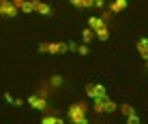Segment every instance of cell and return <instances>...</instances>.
Masks as SVG:
<instances>
[{
    "label": "cell",
    "mask_w": 148,
    "mask_h": 124,
    "mask_svg": "<svg viewBox=\"0 0 148 124\" xmlns=\"http://www.w3.org/2000/svg\"><path fill=\"white\" fill-rule=\"evenodd\" d=\"M19 11H24V13H32V11H34V0H24V2L19 4Z\"/></svg>",
    "instance_id": "12"
},
{
    "label": "cell",
    "mask_w": 148,
    "mask_h": 124,
    "mask_svg": "<svg viewBox=\"0 0 148 124\" xmlns=\"http://www.w3.org/2000/svg\"><path fill=\"white\" fill-rule=\"evenodd\" d=\"M39 51H43V54H62V51H69V45L67 43H41Z\"/></svg>",
    "instance_id": "4"
},
{
    "label": "cell",
    "mask_w": 148,
    "mask_h": 124,
    "mask_svg": "<svg viewBox=\"0 0 148 124\" xmlns=\"http://www.w3.org/2000/svg\"><path fill=\"white\" fill-rule=\"evenodd\" d=\"M77 51H79L82 56H86V54H88V47H86V43H84V45H77Z\"/></svg>",
    "instance_id": "16"
},
{
    "label": "cell",
    "mask_w": 148,
    "mask_h": 124,
    "mask_svg": "<svg viewBox=\"0 0 148 124\" xmlns=\"http://www.w3.org/2000/svg\"><path fill=\"white\" fill-rule=\"evenodd\" d=\"M92 39H95V32H92V28H86V30H84V34H82V41H84V43H90Z\"/></svg>",
    "instance_id": "14"
},
{
    "label": "cell",
    "mask_w": 148,
    "mask_h": 124,
    "mask_svg": "<svg viewBox=\"0 0 148 124\" xmlns=\"http://www.w3.org/2000/svg\"><path fill=\"white\" fill-rule=\"evenodd\" d=\"M17 11L19 9L15 7L11 0H0V15H4V17H15Z\"/></svg>",
    "instance_id": "6"
},
{
    "label": "cell",
    "mask_w": 148,
    "mask_h": 124,
    "mask_svg": "<svg viewBox=\"0 0 148 124\" xmlns=\"http://www.w3.org/2000/svg\"><path fill=\"white\" fill-rule=\"evenodd\" d=\"M34 11L41 13V15H49V13H52V9H49V4L41 2V0H34Z\"/></svg>",
    "instance_id": "10"
},
{
    "label": "cell",
    "mask_w": 148,
    "mask_h": 124,
    "mask_svg": "<svg viewBox=\"0 0 148 124\" xmlns=\"http://www.w3.org/2000/svg\"><path fill=\"white\" fill-rule=\"evenodd\" d=\"M127 9V0H114V4L110 7V11L112 13H120V11H125Z\"/></svg>",
    "instance_id": "11"
},
{
    "label": "cell",
    "mask_w": 148,
    "mask_h": 124,
    "mask_svg": "<svg viewBox=\"0 0 148 124\" xmlns=\"http://www.w3.org/2000/svg\"><path fill=\"white\" fill-rule=\"evenodd\" d=\"M118 109L125 113V118H127L129 122H140V118H137V113H135V109H133L131 105H120Z\"/></svg>",
    "instance_id": "8"
},
{
    "label": "cell",
    "mask_w": 148,
    "mask_h": 124,
    "mask_svg": "<svg viewBox=\"0 0 148 124\" xmlns=\"http://www.w3.org/2000/svg\"><path fill=\"white\" fill-rule=\"evenodd\" d=\"M62 120H60L58 116H43V124H60Z\"/></svg>",
    "instance_id": "15"
},
{
    "label": "cell",
    "mask_w": 148,
    "mask_h": 124,
    "mask_svg": "<svg viewBox=\"0 0 148 124\" xmlns=\"http://www.w3.org/2000/svg\"><path fill=\"white\" fill-rule=\"evenodd\" d=\"M95 101V111L97 113H112L116 111L118 107H116V103H112L108 96H101V99H92Z\"/></svg>",
    "instance_id": "3"
},
{
    "label": "cell",
    "mask_w": 148,
    "mask_h": 124,
    "mask_svg": "<svg viewBox=\"0 0 148 124\" xmlns=\"http://www.w3.org/2000/svg\"><path fill=\"white\" fill-rule=\"evenodd\" d=\"M88 28H92L95 37L99 39V41H108L110 30H108V24H105L103 17H90L88 19Z\"/></svg>",
    "instance_id": "1"
},
{
    "label": "cell",
    "mask_w": 148,
    "mask_h": 124,
    "mask_svg": "<svg viewBox=\"0 0 148 124\" xmlns=\"http://www.w3.org/2000/svg\"><path fill=\"white\" fill-rule=\"evenodd\" d=\"M146 66H148V60H146Z\"/></svg>",
    "instance_id": "19"
},
{
    "label": "cell",
    "mask_w": 148,
    "mask_h": 124,
    "mask_svg": "<svg viewBox=\"0 0 148 124\" xmlns=\"http://www.w3.org/2000/svg\"><path fill=\"white\" fill-rule=\"evenodd\" d=\"M69 118L75 124H86L88 122V118H86V105L84 103H73L69 107Z\"/></svg>",
    "instance_id": "2"
},
{
    "label": "cell",
    "mask_w": 148,
    "mask_h": 124,
    "mask_svg": "<svg viewBox=\"0 0 148 124\" xmlns=\"http://www.w3.org/2000/svg\"><path fill=\"white\" fill-rule=\"evenodd\" d=\"M137 51L144 60H148V39H140L137 41Z\"/></svg>",
    "instance_id": "9"
},
{
    "label": "cell",
    "mask_w": 148,
    "mask_h": 124,
    "mask_svg": "<svg viewBox=\"0 0 148 124\" xmlns=\"http://www.w3.org/2000/svg\"><path fill=\"white\" fill-rule=\"evenodd\" d=\"M103 2H105V0H92L95 7H103Z\"/></svg>",
    "instance_id": "17"
},
{
    "label": "cell",
    "mask_w": 148,
    "mask_h": 124,
    "mask_svg": "<svg viewBox=\"0 0 148 124\" xmlns=\"http://www.w3.org/2000/svg\"><path fill=\"white\" fill-rule=\"evenodd\" d=\"M11 2H13V4H15V7H17V9H19V4H22V2H24V0H11Z\"/></svg>",
    "instance_id": "18"
},
{
    "label": "cell",
    "mask_w": 148,
    "mask_h": 124,
    "mask_svg": "<svg viewBox=\"0 0 148 124\" xmlns=\"http://www.w3.org/2000/svg\"><path fill=\"white\" fill-rule=\"evenodd\" d=\"M28 105L32 107V109L45 111V109H47V99H45L43 92H41V94H32V96H28Z\"/></svg>",
    "instance_id": "5"
},
{
    "label": "cell",
    "mask_w": 148,
    "mask_h": 124,
    "mask_svg": "<svg viewBox=\"0 0 148 124\" xmlns=\"http://www.w3.org/2000/svg\"><path fill=\"white\" fill-rule=\"evenodd\" d=\"M86 94H88L90 99H101V96H108V92H105V88L101 84H90L86 88Z\"/></svg>",
    "instance_id": "7"
},
{
    "label": "cell",
    "mask_w": 148,
    "mask_h": 124,
    "mask_svg": "<svg viewBox=\"0 0 148 124\" xmlns=\"http://www.w3.org/2000/svg\"><path fill=\"white\" fill-rule=\"evenodd\" d=\"M73 7H79V9H88V7H95L92 0H71Z\"/></svg>",
    "instance_id": "13"
}]
</instances>
